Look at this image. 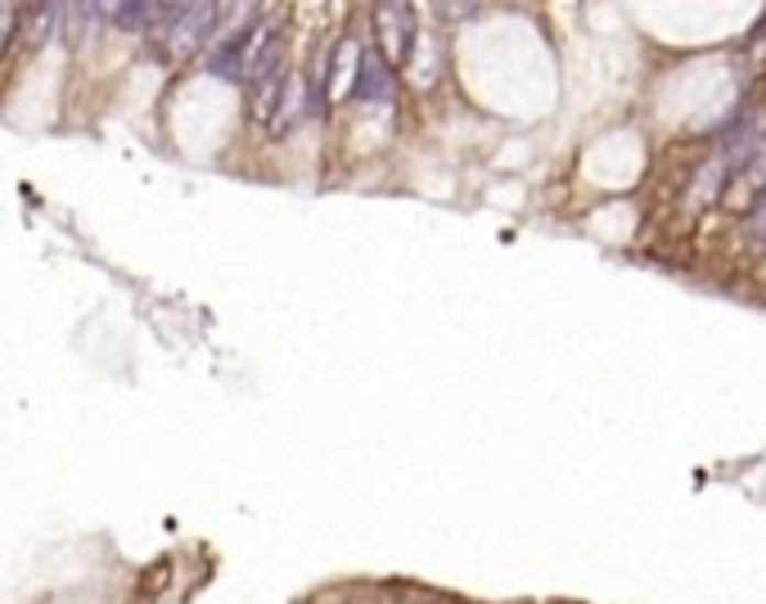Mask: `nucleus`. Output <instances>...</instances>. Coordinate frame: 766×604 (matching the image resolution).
<instances>
[{
	"label": "nucleus",
	"instance_id": "obj_1",
	"mask_svg": "<svg viewBox=\"0 0 766 604\" xmlns=\"http://www.w3.org/2000/svg\"><path fill=\"white\" fill-rule=\"evenodd\" d=\"M221 10L217 6H172L167 19L154 28V51L163 55V64H180L204 45V36L212 32V19Z\"/></svg>",
	"mask_w": 766,
	"mask_h": 604
},
{
	"label": "nucleus",
	"instance_id": "obj_2",
	"mask_svg": "<svg viewBox=\"0 0 766 604\" xmlns=\"http://www.w3.org/2000/svg\"><path fill=\"white\" fill-rule=\"evenodd\" d=\"M374 36H379V59L389 64V68H406V59H411V51H415V36H419V28H415V10L411 6H379L374 10Z\"/></svg>",
	"mask_w": 766,
	"mask_h": 604
},
{
	"label": "nucleus",
	"instance_id": "obj_3",
	"mask_svg": "<svg viewBox=\"0 0 766 604\" xmlns=\"http://www.w3.org/2000/svg\"><path fill=\"white\" fill-rule=\"evenodd\" d=\"M361 45L352 36H343L339 45H333V55H329V77H325V96L329 100H343L352 96V86H357V73H361Z\"/></svg>",
	"mask_w": 766,
	"mask_h": 604
},
{
	"label": "nucleus",
	"instance_id": "obj_4",
	"mask_svg": "<svg viewBox=\"0 0 766 604\" xmlns=\"http://www.w3.org/2000/svg\"><path fill=\"white\" fill-rule=\"evenodd\" d=\"M357 90H361V100H393V68L379 55H361Z\"/></svg>",
	"mask_w": 766,
	"mask_h": 604
},
{
	"label": "nucleus",
	"instance_id": "obj_5",
	"mask_svg": "<svg viewBox=\"0 0 766 604\" xmlns=\"http://www.w3.org/2000/svg\"><path fill=\"white\" fill-rule=\"evenodd\" d=\"M442 55H438V41L434 36H415V51H411V59H406V77H411V86H434V73L442 68L438 64Z\"/></svg>",
	"mask_w": 766,
	"mask_h": 604
},
{
	"label": "nucleus",
	"instance_id": "obj_6",
	"mask_svg": "<svg viewBox=\"0 0 766 604\" xmlns=\"http://www.w3.org/2000/svg\"><path fill=\"white\" fill-rule=\"evenodd\" d=\"M303 109H307V86H303V77H298V73H284V96H280V113H275L271 131L284 135V127L298 122Z\"/></svg>",
	"mask_w": 766,
	"mask_h": 604
},
{
	"label": "nucleus",
	"instance_id": "obj_7",
	"mask_svg": "<svg viewBox=\"0 0 766 604\" xmlns=\"http://www.w3.org/2000/svg\"><path fill=\"white\" fill-rule=\"evenodd\" d=\"M280 96H284V73L258 86V96H253V122H258V127H271V122H275V113H280Z\"/></svg>",
	"mask_w": 766,
	"mask_h": 604
},
{
	"label": "nucleus",
	"instance_id": "obj_8",
	"mask_svg": "<svg viewBox=\"0 0 766 604\" xmlns=\"http://www.w3.org/2000/svg\"><path fill=\"white\" fill-rule=\"evenodd\" d=\"M744 235H748V249H753V253H766V190H762V195L748 204Z\"/></svg>",
	"mask_w": 766,
	"mask_h": 604
},
{
	"label": "nucleus",
	"instance_id": "obj_9",
	"mask_svg": "<svg viewBox=\"0 0 766 604\" xmlns=\"http://www.w3.org/2000/svg\"><path fill=\"white\" fill-rule=\"evenodd\" d=\"M14 36H19V10L6 6V10H0V59H6V51L14 45Z\"/></svg>",
	"mask_w": 766,
	"mask_h": 604
}]
</instances>
